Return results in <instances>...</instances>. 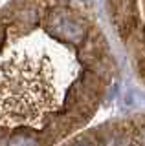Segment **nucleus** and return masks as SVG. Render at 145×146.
I'll use <instances>...</instances> for the list:
<instances>
[{
  "instance_id": "f03ea898",
  "label": "nucleus",
  "mask_w": 145,
  "mask_h": 146,
  "mask_svg": "<svg viewBox=\"0 0 145 146\" xmlns=\"http://www.w3.org/2000/svg\"><path fill=\"white\" fill-rule=\"evenodd\" d=\"M44 27L50 35L57 36L62 42L81 44L85 38V27L83 24L66 9H52L46 15Z\"/></svg>"
},
{
  "instance_id": "0eeeda50",
  "label": "nucleus",
  "mask_w": 145,
  "mask_h": 146,
  "mask_svg": "<svg viewBox=\"0 0 145 146\" xmlns=\"http://www.w3.org/2000/svg\"><path fill=\"white\" fill-rule=\"evenodd\" d=\"M81 146H92V144H87V143H85V144H81Z\"/></svg>"
},
{
  "instance_id": "7ed1b4c3",
  "label": "nucleus",
  "mask_w": 145,
  "mask_h": 146,
  "mask_svg": "<svg viewBox=\"0 0 145 146\" xmlns=\"http://www.w3.org/2000/svg\"><path fill=\"white\" fill-rule=\"evenodd\" d=\"M110 11L114 24L121 35H129L136 27V17H134V0H110Z\"/></svg>"
},
{
  "instance_id": "f257e3e1",
  "label": "nucleus",
  "mask_w": 145,
  "mask_h": 146,
  "mask_svg": "<svg viewBox=\"0 0 145 146\" xmlns=\"http://www.w3.org/2000/svg\"><path fill=\"white\" fill-rule=\"evenodd\" d=\"M50 64L28 55H13L0 64V121L40 126V117L55 108Z\"/></svg>"
},
{
  "instance_id": "39448f33",
  "label": "nucleus",
  "mask_w": 145,
  "mask_h": 146,
  "mask_svg": "<svg viewBox=\"0 0 145 146\" xmlns=\"http://www.w3.org/2000/svg\"><path fill=\"white\" fill-rule=\"evenodd\" d=\"M142 144L145 146V130H143V133H142Z\"/></svg>"
},
{
  "instance_id": "423d86ee",
  "label": "nucleus",
  "mask_w": 145,
  "mask_h": 146,
  "mask_svg": "<svg viewBox=\"0 0 145 146\" xmlns=\"http://www.w3.org/2000/svg\"><path fill=\"white\" fill-rule=\"evenodd\" d=\"M2 38H4V31L0 29V44H2Z\"/></svg>"
},
{
  "instance_id": "20e7f679",
  "label": "nucleus",
  "mask_w": 145,
  "mask_h": 146,
  "mask_svg": "<svg viewBox=\"0 0 145 146\" xmlns=\"http://www.w3.org/2000/svg\"><path fill=\"white\" fill-rule=\"evenodd\" d=\"M9 146H39V144L33 137H30L26 133H15L9 141Z\"/></svg>"
}]
</instances>
